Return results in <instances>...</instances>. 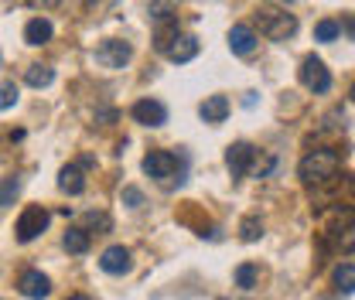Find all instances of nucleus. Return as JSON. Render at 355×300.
Returning a JSON list of instances; mask_svg holds the SVG:
<instances>
[{"label":"nucleus","instance_id":"obj_18","mask_svg":"<svg viewBox=\"0 0 355 300\" xmlns=\"http://www.w3.org/2000/svg\"><path fill=\"white\" fill-rule=\"evenodd\" d=\"M260 236H263V218L260 215H246L243 225H239V239L243 242H257Z\"/></svg>","mask_w":355,"mask_h":300},{"label":"nucleus","instance_id":"obj_12","mask_svg":"<svg viewBox=\"0 0 355 300\" xmlns=\"http://www.w3.org/2000/svg\"><path fill=\"white\" fill-rule=\"evenodd\" d=\"M17 290H21L24 297H48V294H51V283H48V276H44V273L28 270V273H21Z\"/></svg>","mask_w":355,"mask_h":300},{"label":"nucleus","instance_id":"obj_24","mask_svg":"<svg viewBox=\"0 0 355 300\" xmlns=\"http://www.w3.org/2000/svg\"><path fill=\"white\" fill-rule=\"evenodd\" d=\"M314 38H318V42H335V38H338V24H335V21H318Z\"/></svg>","mask_w":355,"mask_h":300},{"label":"nucleus","instance_id":"obj_4","mask_svg":"<svg viewBox=\"0 0 355 300\" xmlns=\"http://www.w3.org/2000/svg\"><path fill=\"white\" fill-rule=\"evenodd\" d=\"M48 222H51L48 209H42V205H31V209H24V212H21V218H17V239H21V242H31V239H38L44 229H48Z\"/></svg>","mask_w":355,"mask_h":300},{"label":"nucleus","instance_id":"obj_3","mask_svg":"<svg viewBox=\"0 0 355 300\" xmlns=\"http://www.w3.org/2000/svg\"><path fill=\"white\" fill-rule=\"evenodd\" d=\"M297 76H301V82H304V89H311V92H318V96L331 89V72H328V69H324V62H321V58H314V55H308V58L301 62Z\"/></svg>","mask_w":355,"mask_h":300},{"label":"nucleus","instance_id":"obj_16","mask_svg":"<svg viewBox=\"0 0 355 300\" xmlns=\"http://www.w3.org/2000/svg\"><path fill=\"white\" fill-rule=\"evenodd\" d=\"M24 82H28L31 89H48L51 82H55V69H48V65H28Z\"/></svg>","mask_w":355,"mask_h":300},{"label":"nucleus","instance_id":"obj_13","mask_svg":"<svg viewBox=\"0 0 355 300\" xmlns=\"http://www.w3.org/2000/svg\"><path fill=\"white\" fill-rule=\"evenodd\" d=\"M51 35H55V28H51V21H44V17H35V21L24 24V42L35 44V48H38V44H48Z\"/></svg>","mask_w":355,"mask_h":300},{"label":"nucleus","instance_id":"obj_7","mask_svg":"<svg viewBox=\"0 0 355 300\" xmlns=\"http://www.w3.org/2000/svg\"><path fill=\"white\" fill-rule=\"evenodd\" d=\"M178 171H181V164H178V154H171V150H150V154L144 157V174H147V177L168 181V177H175Z\"/></svg>","mask_w":355,"mask_h":300},{"label":"nucleus","instance_id":"obj_28","mask_svg":"<svg viewBox=\"0 0 355 300\" xmlns=\"http://www.w3.org/2000/svg\"><path fill=\"white\" fill-rule=\"evenodd\" d=\"M83 3H86V7H89V3H92V0H83Z\"/></svg>","mask_w":355,"mask_h":300},{"label":"nucleus","instance_id":"obj_21","mask_svg":"<svg viewBox=\"0 0 355 300\" xmlns=\"http://www.w3.org/2000/svg\"><path fill=\"white\" fill-rule=\"evenodd\" d=\"M17 195H21V177H3V181H0V209L14 205Z\"/></svg>","mask_w":355,"mask_h":300},{"label":"nucleus","instance_id":"obj_11","mask_svg":"<svg viewBox=\"0 0 355 300\" xmlns=\"http://www.w3.org/2000/svg\"><path fill=\"white\" fill-rule=\"evenodd\" d=\"M171 62L178 65H184V62H191L195 55H198V38L195 35H175V42L168 44V51H164Z\"/></svg>","mask_w":355,"mask_h":300},{"label":"nucleus","instance_id":"obj_29","mask_svg":"<svg viewBox=\"0 0 355 300\" xmlns=\"http://www.w3.org/2000/svg\"><path fill=\"white\" fill-rule=\"evenodd\" d=\"M284 3H291V0H284Z\"/></svg>","mask_w":355,"mask_h":300},{"label":"nucleus","instance_id":"obj_17","mask_svg":"<svg viewBox=\"0 0 355 300\" xmlns=\"http://www.w3.org/2000/svg\"><path fill=\"white\" fill-rule=\"evenodd\" d=\"M175 35H178V17H164V21H157L154 48H157V51H168V44L175 42Z\"/></svg>","mask_w":355,"mask_h":300},{"label":"nucleus","instance_id":"obj_8","mask_svg":"<svg viewBox=\"0 0 355 300\" xmlns=\"http://www.w3.org/2000/svg\"><path fill=\"white\" fill-rule=\"evenodd\" d=\"M130 116L140 123V127H164L168 123V106L164 103H157V99H140V103H133Z\"/></svg>","mask_w":355,"mask_h":300},{"label":"nucleus","instance_id":"obj_20","mask_svg":"<svg viewBox=\"0 0 355 300\" xmlns=\"http://www.w3.org/2000/svg\"><path fill=\"white\" fill-rule=\"evenodd\" d=\"M335 283H338V290L345 294V297H352V287H355V266L345 259L338 270H335Z\"/></svg>","mask_w":355,"mask_h":300},{"label":"nucleus","instance_id":"obj_2","mask_svg":"<svg viewBox=\"0 0 355 300\" xmlns=\"http://www.w3.org/2000/svg\"><path fill=\"white\" fill-rule=\"evenodd\" d=\"M257 24H260V35H266L270 42H287L297 31V17L287 10H277V7H263L257 14Z\"/></svg>","mask_w":355,"mask_h":300},{"label":"nucleus","instance_id":"obj_1","mask_svg":"<svg viewBox=\"0 0 355 300\" xmlns=\"http://www.w3.org/2000/svg\"><path fill=\"white\" fill-rule=\"evenodd\" d=\"M335 171H338V154H335V150H328V147H321V150L308 154V157L297 164V177H301L304 184L328 181V177H335Z\"/></svg>","mask_w":355,"mask_h":300},{"label":"nucleus","instance_id":"obj_6","mask_svg":"<svg viewBox=\"0 0 355 300\" xmlns=\"http://www.w3.org/2000/svg\"><path fill=\"white\" fill-rule=\"evenodd\" d=\"M225 168L232 171V177H246V174L257 168V147L253 143H232L229 150H225Z\"/></svg>","mask_w":355,"mask_h":300},{"label":"nucleus","instance_id":"obj_9","mask_svg":"<svg viewBox=\"0 0 355 300\" xmlns=\"http://www.w3.org/2000/svg\"><path fill=\"white\" fill-rule=\"evenodd\" d=\"M99 266L110 273V276H123V273H130V249H123V246H110L103 256H99Z\"/></svg>","mask_w":355,"mask_h":300},{"label":"nucleus","instance_id":"obj_23","mask_svg":"<svg viewBox=\"0 0 355 300\" xmlns=\"http://www.w3.org/2000/svg\"><path fill=\"white\" fill-rule=\"evenodd\" d=\"M150 17L154 24L164 17H178V0H150Z\"/></svg>","mask_w":355,"mask_h":300},{"label":"nucleus","instance_id":"obj_27","mask_svg":"<svg viewBox=\"0 0 355 300\" xmlns=\"http://www.w3.org/2000/svg\"><path fill=\"white\" fill-rule=\"evenodd\" d=\"M62 0H35V7H42V10H51V7H58Z\"/></svg>","mask_w":355,"mask_h":300},{"label":"nucleus","instance_id":"obj_10","mask_svg":"<svg viewBox=\"0 0 355 300\" xmlns=\"http://www.w3.org/2000/svg\"><path fill=\"white\" fill-rule=\"evenodd\" d=\"M257 31L250 28V24H232V31H229V48L236 51V55H253L257 51Z\"/></svg>","mask_w":355,"mask_h":300},{"label":"nucleus","instance_id":"obj_15","mask_svg":"<svg viewBox=\"0 0 355 300\" xmlns=\"http://www.w3.org/2000/svg\"><path fill=\"white\" fill-rule=\"evenodd\" d=\"M198 113H202L205 123H222V120L229 116V99H225V96H209Z\"/></svg>","mask_w":355,"mask_h":300},{"label":"nucleus","instance_id":"obj_26","mask_svg":"<svg viewBox=\"0 0 355 300\" xmlns=\"http://www.w3.org/2000/svg\"><path fill=\"white\" fill-rule=\"evenodd\" d=\"M123 202H127L130 209H140V205H144V191H137V188H123Z\"/></svg>","mask_w":355,"mask_h":300},{"label":"nucleus","instance_id":"obj_22","mask_svg":"<svg viewBox=\"0 0 355 300\" xmlns=\"http://www.w3.org/2000/svg\"><path fill=\"white\" fill-rule=\"evenodd\" d=\"M257 276H260L257 266H253V263H243V266L236 270V287H239V290H253V287H257Z\"/></svg>","mask_w":355,"mask_h":300},{"label":"nucleus","instance_id":"obj_5","mask_svg":"<svg viewBox=\"0 0 355 300\" xmlns=\"http://www.w3.org/2000/svg\"><path fill=\"white\" fill-rule=\"evenodd\" d=\"M130 58H133L130 42H120V38H110V42H103L96 48V62H99L103 69H113V72L123 69Z\"/></svg>","mask_w":355,"mask_h":300},{"label":"nucleus","instance_id":"obj_14","mask_svg":"<svg viewBox=\"0 0 355 300\" xmlns=\"http://www.w3.org/2000/svg\"><path fill=\"white\" fill-rule=\"evenodd\" d=\"M58 188L69 191V195H83V191H86V177H83V171H79L76 164H65V168L58 171Z\"/></svg>","mask_w":355,"mask_h":300},{"label":"nucleus","instance_id":"obj_25","mask_svg":"<svg viewBox=\"0 0 355 300\" xmlns=\"http://www.w3.org/2000/svg\"><path fill=\"white\" fill-rule=\"evenodd\" d=\"M14 103H17V86H14V79H10V82L0 86V109H10Z\"/></svg>","mask_w":355,"mask_h":300},{"label":"nucleus","instance_id":"obj_19","mask_svg":"<svg viewBox=\"0 0 355 300\" xmlns=\"http://www.w3.org/2000/svg\"><path fill=\"white\" fill-rule=\"evenodd\" d=\"M62 246H65L69 253H86L89 249V232L86 229H69V232L62 236Z\"/></svg>","mask_w":355,"mask_h":300}]
</instances>
